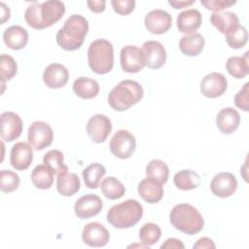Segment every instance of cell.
<instances>
[{
	"instance_id": "1",
	"label": "cell",
	"mask_w": 249,
	"mask_h": 249,
	"mask_svg": "<svg viewBox=\"0 0 249 249\" xmlns=\"http://www.w3.org/2000/svg\"><path fill=\"white\" fill-rule=\"evenodd\" d=\"M64 13L65 6L61 1H45L28 6L24 13V19L30 27L41 30L56 23Z\"/></svg>"
},
{
	"instance_id": "2",
	"label": "cell",
	"mask_w": 249,
	"mask_h": 249,
	"mask_svg": "<svg viewBox=\"0 0 249 249\" xmlns=\"http://www.w3.org/2000/svg\"><path fill=\"white\" fill-rule=\"evenodd\" d=\"M88 31L89 23L86 18L72 15L56 33V43L65 51H76L82 47Z\"/></svg>"
},
{
	"instance_id": "3",
	"label": "cell",
	"mask_w": 249,
	"mask_h": 249,
	"mask_svg": "<svg viewBox=\"0 0 249 249\" xmlns=\"http://www.w3.org/2000/svg\"><path fill=\"white\" fill-rule=\"evenodd\" d=\"M169 221L176 230L189 235L198 233L204 226L202 215L188 203L175 205L169 214Z\"/></svg>"
},
{
	"instance_id": "4",
	"label": "cell",
	"mask_w": 249,
	"mask_h": 249,
	"mask_svg": "<svg viewBox=\"0 0 249 249\" xmlns=\"http://www.w3.org/2000/svg\"><path fill=\"white\" fill-rule=\"evenodd\" d=\"M144 94L142 86L133 80L121 81L108 94V104L116 111H125L138 103Z\"/></svg>"
},
{
	"instance_id": "5",
	"label": "cell",
	"mask_w": 249,
	"mask_h": 249,
	"mask_svg": "<svg viewBox=\"0 0 249 249\" xmlns=\"http://www.w3.org/2000/svg\"><path fill=\"white\" fill-rule=\"evenodd\" d=\"M143 207L136 199H126L112 206L107 212L108 223L116 229H128L142 218Z\"/></svg>"
},
{
	"instance_id": "6",
	"label": "cell",
	"mask_w": 249,
	"mask_h": 249,
	"mask_svg": "<svg viewBox=\"0 0 249 249\" xmlns=\"http://www.w3.org/2000/svg\"><path fill=\"white\" fill-rule=\"evenodd\" d=\"M88 61L89 68L96 74L109 73L114 66V48L105 39L93 41L88 50Z\"/></svg>"
},
{
	"instance_id": "7",
	"label": "cell",
	"mask_w": 249,
	"mask_h": 249,
	"mask_svg": "<svg viewBox=\"0 0 249 249\" xmlns=\"http://www.w3.org/2000/svg\"><path fill=\"white\" fill-rule=\"evenodd\" d=\"M109 148L116 158L128 159L133 155L136 148L135 137L128 130L120 129L111 138Z\"/></svg>"
},
{
	"instance_id": "8",
	"label": "cell",
	"mask_w": 249,
	"mask_h": 249,
	"mask_svg": "<svg viewBox=\"0 0 249 249\" xmlns=\"http://www.w3.org/2000/svg\"><path fill=\"white\" fill-rule=\"evenodd\" d=\"M27 139L35 150H43L53 143V131L48 123L36 121L28 128Z\"/></svg>"
},
{
	"instance_id": "9",
	"label": "cell",
	"mask_w": 249,
	"mask_h": 249,
	"mask_svg": "<svg viewBox=\"0 0 249 249\" xmlns=\"http://www.w3.org/2000/svg\"><path fill=\"white\" fill-rule=\"evenodd\" d=\"M120 61L122 69L127 73H137L146 66L142 49L134 45L124 46L121 50Z\"/></svg>"
},
{
	"instance_id": "10",
	"label": "cell",
	"mask_w": 249,
	"mask_h": 249,
	"mask_svg": "<svg viewBox=\"0 0 249 249\" xmlns=\"http://www.w3.org/2000/svg\"><path fill=\"white\" fill-rule=\"evenodd\" d=\"M22 132V121L15 112H4L0 116V135L7 142L18 138Z\"/></svg>"
},
{
	"instance_id": "11",
	"label": "cell",
	"mask_w": 249,
	"mask_h": 249,
	"mask_svg": "<svg viewBox=\"0 0 249 249\" xmlns=\"http://www.w3.org/2000/svg\"><path fill=\"white\" fill-rule=\"evenodd\" d=\"M112 130L110 119L102 114L93 115L88 122L87 132L95 143L104 142Z\"/></svg>"
},
{
	"instance_id": "12",
	"label": "cell",
	"mask_w": 249,
	"mask_h": 249,
	"mask_svg": "<svg viewBox=\"0 0 249 249\" xmlns=\"http://www.w3.org/2000/svg\"><path fill=\"white\" fill-rule=\"evenodd\" d=\"M228 88L226 77L218 72L207 74L200 83V92L208 98H217L224 94Z\"/></svg>"
},
{
	"instance_id": "13",
	"label": "cell",
	"mask_w": 249,
	"mask_h": 249,
	"mask_svg": "<svg viewBox=\"0 0 249 249\" xmlns=\"http://www.w3.org/2000/svg\"><path fill=\"white\" fill-rule=\"evenodd\" d=\"M102 207V200L98 196L88 194L77 199L74 205V211L78 218L89 219L99 214Z\"/></svg>"
},
{
	"instance_id": "14",
	"label": "cell",
	"mask_w": 249,
	"mask_h": 249,
	"mask_svg": "<svg viewBox=\"0 0 249 249\" xmlns=\"http://www.w3.org/2000/svg\"><path fill=\"white\" fill-rule=\"evenodd\" d=\"M237 189V180L232 173L221 172L216 174L211 183L210 190L218 197L226 198L233 195Z\"/></svg>"
},
{
	"instance_id": "15",
	"label": "cell",
	"mask_w": 249,
	"mask_h": 249,
	"mask_svg": "<svg viewBox=\"0 0 249 249\" xmlns=\"http://www.w3.org/2000/svg\"><path fill=\"white\" fill-rule=\"evenodd\" d=\"M83 241L90 247L105 246L110 238L108 230L98 222L87 224L82 231Z\"/></svg>"
},
{
	"instance_id": "16",
	"label": "cell",
	"mask_w": 249,
	"mask_h": 249,
	"mask_svg": "<svg viewBox=\"0 0 249 249\" xmlns=\"http://www.w3.org/2000/svg\"><path fill=\"white\" fill-rule=\"evenodd\" d=\"M144 23L148 31L153 34L160 35L170 29L172 25V18L167 12L156 9L146 15Z\"/></svg>"
},
{
	"instance_id": "17",
	"label": "cell",
	"mask_w": 249,
	"mask_h": 249,
	"mask_svg": "<svg viewBox=\"0 0 249 249\" xmlns=\"http://www.w3.org/2000/svg\"><path fill=\"white\" fill-rule=\"evenodd\" d=\"M142 51L145 55L146 66H148V68L159 69L164 65L166 60V52L160 42L147 41L142 45Z\"/></svg>"
},
{
	"instance_id": "18",
	"label": "cell",
	"mask_w": 249,
	"mask_h": 249,
	"mask_svg": "<svg viewBox=\"0 0 249 249\" xmlns=\"http://www.w3.org/2000/svg\"><path fill=\"white\" fill-rule=\"evenodd\" d=\"M33 160V150L31 145L25 142H18L11 149L10 162L17 170H25L29 167Z\"/></svg>"
},
{
	"instance_id": "19",
	"label": "cell",
	"mask_w": 249,
	"mask_h": 249,
	"mask_svg": "<svg viewBox=\"0 0 249 249\" xmlns=\"http://www.w3.org/2000/svg\"><path fill=\"white\" fill-rule=\"evenodd\" d=\"M69 79L67 68L60 63H52L46 67L43 73L45 85L51 89H59L64 87Z\"/></svg>"
},
{
	"instance_id": "20",
	"label": "cell",
	"mask_w": 249,
	"mask_h": 249,
	"mask_svg": "<svg viewBox=\"0 0 249 249\" xmlns=\"http://www.w3.org/2000/svg\"><path fill=\"white\" fill-rule=\"evenodd\" d=\"M202 17L198 10L189 9L177 16V28L180 32L194 34L201 25Z\"/></svg>"
},
{
	"instance_id": "21",
	"label": "cell",
	"mask_w": 249,
	"mask_h": 249,
	"mask_svg": "<svg viewBox=\"0 0 249 249\" xmlns=\"http://www.w3.org/2000/svg\"><path fill=\"white\" fill-rule=\"evenodd\" d=\"M239 123L240 115L231 107L222 109L216 117V125L224 134H231L234 132L238 128Z\"/></svg>"
},
{
	"instance_id": "22",
	"label": "cell",
	"mask_w": 249,
	"mask_h": 249,
	"mask_svg": "<svg viewBox=\"0 0 249 249\" xmlns=\"http://www.w3.org/2000/svg\"><path fill=\"white\" fill-rule=\"evenodd\" d=\"M138 194L148 203H157L163 196L162 184L159 181L147 177L138 184Z\"/></svg>"
},
{
	"instance_id": "23",
	"label": "cell",
	"mask_w": 249,
	"mask_h": 249,
	"mask_svg": "<svg viewBox=\"0 0 249 249\" xmlns=\"http://www.w3.org/2000/svg\"><path fill=\"white\" fill-rule=\"evenodd\" d=\"M210 22L224 35L230 34L240 25L237 16L231 12L213 13L210 16Z\"/></svg>"
},
{
	"instance_id": "24",
	"label": "cell",
	"mask_w": 249,
	"mask_h": 249,
	"mask_svg": "<svg viewBox=\"0 0 249 249\" xmlns=\"http://www.w3.org/2000/svg\"><path fill=\"white\" fill-rule=\"evenodd\" d=\"M3 41L6 46L12 50H21L28 42V33L19 25H12L5 29Z\"/></svg>"
},
{
	"instance_id": "25",
	"label": "cell",
	"mask_w": 249,
	"mask_h": 249,
	"mask_svg": "<svg viewBox=\"0 0 249 249\" xmlns=\"http://www.w3.org/2000/svg\"><path fill=\"white\" fill-rule=\"evenodd\" d=\"M204 43V38L199 33L185 35L179 41V49L185 55L196 56L202 52Z\"/></svg>"
},
{
	"instance_id": "26",
	"label": "cell",
	"mask_w": 249,
	"mask_h": 249,
	"mask_svg": "<svg viewBox=\"0 0 249 249\" xmlns=\"http://www.w3.org/2000/svg\"><path fill=\"white\" fill-rule=\"evenodd\" d=\"M80 179L75 173L65 171L57 175L56 189L63 196H71L75 195L80 190Z\"/></svg>"
},
{
	"instance_id": "27",
	"label": "cell",
	"mask_w": 249,
	"mask_h": 249,
	"mask_svg": "<svg viewBox=\"0 0 249 249\" xmlns=\"http://www.w3.org/2000/svg\"><path fill=\"white\" fill-rule=\"evenodd\" d=\"M73 91L77 96L83 99H90L98 94L99 85L93 79L80 77L73 83Z\"/></svg>"
},
{
	"instance_id": "28",
	"label": "cell",
	"mask_w": 249,
	"mask_h": 249,
	"mask_svg": "<svg viewBox=\"0 0 249 249\" xmlns=\"http://www.w3.org/2000/svg\"><path fill=\"white\" fill-rule=\"evenodd\" d=\"M173 181L178 189L190 191L196 189L200 185V176L191 169H182L174 175Z\"/></svg>"
},
{
	"instance_id": "29",
	"label": "cell",
	"mask_w": 249,
	"mask_h": 249,
	"mask_svg": "<svg viewBox=\"0 0 249 249\" xmlns=\"http://www.w3.org/2000/svg\"><path fill=\"white\" fill-rule=\"evenodd\" d=\"M248 52L243 56H231L226 62V69L235 79H242L249 73Z\"/></svg>"
},
{
	"instance_id": "30",
	"label": "cell",
	"mask_w": 249,
	"mask_h": 249,
	"mask_svg": "<svg viewBox=\"0 0 249 249\" xmlns=\"http://www.w3.org/2000/svg\"><path fill=\"white\" fill-rule=\"evenodd\" d=\"M53 172L46 164L37 165L31 173L33 185L40 190H46L52 187L53 183Z\"/></svg>"
},
{
	"instance_id": "31",
	"label": "cell",
	"mask_w": 249,
	"mask_h": 249,
	"mask_svg": "<svg viewBox=\"0 0 249 249\" xmlns=\"http://www.w3.org/2000/svg\"><path fill=\"white\" fill-rule=\"evenodd\" d=\"M106 174L105 167L98 162H93L83 170V179L86 187L89 189H96L99 186L100 180Z\"/></svg>"
},
{
	"instance_id": "32",
	"label": "cell",
	"mask_w": 249,
	"mask_h": 249,
	"mask_svg": "<svg viewBox=\"0 0 249 249\" xmlns=\"http://www.w3.org/2000/svg\"><path fill=\"white\" fill-rule=\"evenodd\" d=\"M101 191L105 197L112 200L121 198L125 193L124 185L113 176L103 179L101 182Z\"/></svg>"
},
{
	"instance_id": "33",
	"label": "cell",
	"mask_w": 249,
	"mask_h": 249,
	"mask_svg": "<svg viewBox=\"0 0 249 249\" xmlns=\"http://www.w3.org/2000/svg\"><path fill=\"white\" fill-rule=\"evenodd\" d=\"M146 175L161 184H165L169 176V169L166 163L162 160H152L146 166Z\"/></svg>"
},
{
	"instance_id": "34",
	"label": "cell",
	"mask_w": 249,
	"mask_h": 249,
	"mask_svg": "<svg viewBox=\"0 0 249 249\" xmlns=\"http://www.w3.org/2000/svg\"><path fill=\"white\" fill-rule=\"evenodd\" d=\"M160 228L154 223H146L139 230L140 241L144 246L148 248L157 243L160 238Z\"/></svg>"
},
{
	"instance_id": "35",
	"label": "cell",
	"mask_w": 249,
	"mask_h": 249,
	"mask_svg": "<svg viewBox=\"0 0 249 249\" xmlns=\"http://www.w3.org/2000/svg\"><path fill=\"white\" fill-rule=\"evenodd\" d=\"M44 163L52 169L54 174L68 171L67 165L63 162V154L59 150H51L47 152L43 158Z\"/></svg>"
},
{
	"instance_id": "36",
	"label": "cell",
	"mask_w": 249,
	"mask_h": 249,
	"mask_svg": "<svg viewBox=\"0 0 249 249\" xmlns=\"http://www.w3.org/2000/svg\"><path fill=\"white\" fill-rule=\"evenodd\" d=\"M18 71L16 60L9 54L3 53L0 57V78L2 84L15 77Z\"/></svg>"
},
{
	"instance_id": "37",
	"label": "cell",
	"mask_w": 249,
	"mask_h": 249,
	"mask_svg": "<svg viewBox=\"0 0 249 249\" xmlns=\"http://www.w3.org/2000/svg\"><path fill=\"white\" fill-rule=\"evenodd\" d=\"M19 177L12 170L0 171V190L3 193H12L18 188Z\"/></svg>"
},
{
	"instance_id": "38",
	"label": "cell",
	"mask_w": 249,
	"mask_h": 249,
	"mask_svg": "<svg viewBox=\"0 0 249 249\" xmlns=\"http://www.w3.org/2000/svg\"><path fill=\"white\" fill-rule=\"evenodd\" d=\"M226 41L228 45L232 49L243 48L248 41L247 29L244 26L239 25L234 31L226 35Z\"/></svg>"
},
{
	"instance_id": "39",
	"label": "cell",
	"mask_w": 249,
	"mask_h": 249,
	"mask_svg": "<svg viewBox=\"0 0 249 249\" xmlns=\"http://www.w3.org/2000/svg\"><path fill=\"white\" fill-rule=\"evenodd\" d=\"M236 1L232 0H201L200 4L204 6L207 10L213 11L214 13H220L226 8L233 6Z\"/></svg>"
},
{
	"instance_id": "40",
	"label": "cell",
	"mask_w": 249,
	"mask_h": 249,
	"mask_svg": "<svg viewBox=\"0 0 249 249\" xmlns=\"http://www.w3.org/2000/svg\"><path fill=\"white\" fill-rule=\"evenodd\" d=\"M111 5L113 10L122 16H126L130 14L135 7L134 0H112Z\"/></svg>"
},
{
	"instance_id": "41",
	"label": "cell",
	"mask_w": 249,
	"mask_h": 249,
	"mask_svg": "<svg viewBox=\"0 0 249 249\" xmlns=\"http://www.w3.org/2000/svg\"><path fill=\"white\" fill-rule=\"evenodd\" d=\"M248 86L249 84L246 83L243 88L235 94L234 96V104L237 108L247 112L249 110V102H248Z\"/></svg>"
},
{
	"instance_id": "42",
	"label": "cell",
	"mask_w": 249,
	"mask_h": 249,
	"mask_svg": "<svg viewBox=\"0 0 249 249\" xmlns=\"http://www.w3.org/2000/svg\"><path fill=\"white\" fill-rule=\"evenodd\" d=\"M216 245L213 240L209 237H201L199 238L193 246L194 249H203V248H215Z\"/></svg>"
},
{
	"instance_id": "43",
	"label": "cell",
	"mask_w": 249,
	"mask_h": 249,
	"mask_svg": "<svg viewBox=\"0 0 249 249\" xmlns=\"http://www.w3.org/2000/svg\"><path fill=\"white\" fill-rule=\"evenodd\" d=\"M88 7L89 8V10L93 13H102L105 10V1H88L87 2Z\"/></svg>"
},
{
	"instance_id": "44",
	"label": "cell",
	"mask_w": 249,
	"mask_h": 249,
	"mask_svg": "<svg viewBox=\"0 0 249 249\" xmlns=\"http://www.w3.org/2000/svg\"><path fill=\"white\" fill-rule=\"evenodd\" d=\"M160 248H185L184 244L181 242V240L177 238H168L165 240L164 243L160 245Z\"/></svg>"
},
{
	"instance_id": "45",
	"label": "cell",
	"mask_w": 249,
	"mask_h": 249,
	"mask_svg": "<svg viewBox=\"0 0 249 249\" xmlns=\"http://www.w3.org/2000/svg\"><path fill=\"white\" fill-rule=\"evenodd\" d=\"M194 3H195V1H168V4L170 6H172L174 9L186 8Z\"/></svg>"
},
{
	"instance_id": "46",
	"label": "cell",
	"mask_w": 249,
	"mask_h": 249,
	"mask_svg": "<svg viewBox=\"0 0 249 249\" xmlns=\"http://www.w3.org/2000/svg\"><path fill=\"white\" fill-rule=\"evenodd\" d=\"M1 6V24H3L6 20L10 18V10L9 7H7L3 2L0 3Z\"/></svg>"
}]
</instances>
